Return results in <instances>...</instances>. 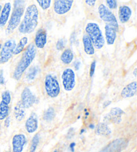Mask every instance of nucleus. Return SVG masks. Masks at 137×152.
<instances>
[{
  "label": "nucleus",
  "mask_w": 137,
  "mask_h": 152,
  "mask_svg": "<svg viewBox=\"0 0 137 152\" xmlns=\"http://www.w3.org/2000/svg\"><path fill=\"white\" fill-rule=\"evenodd\" d=\"M39 12L35 4L29 6L25 12L24 17L18 28L19 32L28 34L34 32L38 24Z\"/></svg>",
  "instance_id": "1"
},
{
  "label": "nucleus",
  "mask_w": 137,
  "mask_h": 152,
  "mask_svg": "<svg viewBox=\"0 0 137 152\" xmlns=\"http://www.w3.org/2000/svg\"><path fill=\"white\" fill-rule=\"evenodd\" d=\"M36 52V48L34 44H31L27 47L26 50L23 52L22 56L18 62L13 74V77L15 80H19L21 79L23 73L30 66L31 63L35 58Z\"/></svg>",
  "instance_id": "2"
},
{
  "label": "nucleus",
  "mask_w": 137,
  "mask_h": 152,
  "mask_svg": "<svg viewBox=\"0 0 137 152\" xmlns=\"http://www.w3.org/2000/svg\"><path fill=\"white\" fill-rule=\"evenodd\" d=\"M25 1H15L14 9L9 20L8 25L6 30V34H10L16 29L21 23V20L24 14L25 10Z\"/></svg>",
  "instance_id": "3"
},
{
  "label": "nucleus",
  "mask_w": 137,
  "mask_h": 152,
  "mask_svg": "<svg viewBox=\"0 0 137 152\" xmlns=\"http://www.w3.org/2000/svg\"><path fill=\"white\" fill-rule=\"evenodd\" d=\"M85 30L94 48L98 50L101 49L104 45L105 40L99 26L96 23H88L86 26Z\"/></svg>",
  "instance_id": "4"
},
{
  "label": "nucleus",
  "mask_w": 137,
  "mask_h": 152,
  "mask_svg": "<svg viewBox=\"0 0 137 152\" xmlns=\"http://www.w3.org/2000/svg\"><path fill=\"white\" fill-rule=\"evenodd\" d=\"M44 86L46 94L52 98H55L59 95L60 86L58 81L52 75H46L44 80Z\"/></svg>",
  "instance_id": "5"
},
{
  "label": "nucleus",
  "mask_w": 137,
  "mask_h": 152,
  "mask_svg": "<svg viewBox=\"0 0 137 152\" xmlns=\"http://www.w3.org/2000/svg\"><path fill=\"white\" fill-rule=\"evenodd\" d=\"M98 14L101 19L107 23V25H110L114 27L117 31L118 30V23L114 14L110 11L104 4H101L98 7Z\"/></svg>",
  "instance_id": "6"
},
{
  "label": "nucleus",
  "mask_w": 137,
  "mask_h": 152,
  "mask_svg": "<svg viewBox=\"0 0 137 152\" xmlns=\"http://www.w3.org/2000/svg\"><path fill=\"white\" fill-rule=\"evenodd\" d=\"M16 46L15 40H8L1 46L0 51V64H5L12 58Z\"/></svg>",
  "instance_id": "7"
},
{
  "label": "nucleus",
  "mask_w": 137,
  "mask_h": 152,
  "mask_svg": "<svg viewBox=\"0 0 137 152\" xmlns=\"http://www.w3.org/2000/svg\"><path fill=\"white\" fill-rule=\"evenodd\" d=\"M62 81L65 91H72L76 86V75L74 70L70 68L66 69L62 74Z\"/></svg>",
  "instance_id": "8"
},
{
  "label": "nucleus",
  "mask_w": 137,
  "mask_h": 152,
  "mask_svg": "<svg viewBox=\"0 0 137 152\" xmlns=\"http://www.w3.org/2000/svg\"><path fill=\"white\" fill-rule=\"evenodd\" d=\"M36 96L31 92L30 88L26 87L21 94V103L25 109H28L32 107L36 103Z\"/></svg>",
  "instance_id": "9"
},
{
  "label": "nucleus",
  "mask_w": 137,
  "mask_h": 152,
  "mask_svg": "<svg viewBox=\"0 0 137 152\" xmlns=\"http://www.w3.org/2000/svg\"><path fill=\"white\" fill-rule=\"evenodd\" d=\"M73 3V0H56L54 4V12L58 15L66 14L70 10Z\"/></svg>",
  "instance_id": "10"
},
{
  "label": "nucleus",
  "mask_w": 137,
  "mask_h": 152,
  "mask_svg": "<svg viewBox=\"0 0 137 152\" xmlns=\"http://www.w3.org/2000/svg\"><path fill=\"white\" fill-rule=\"evenodd\" d=\"M26 143H27V139L25 135L17 134L14 135L12 139L13 152H22Z\"/></svg>",
  "instance_id": "11"
},
{
  "label": "nucleus",
  "mask_w": 137,
  "mask_h": 152,
  "mask_svg": "<svg viewBox=\"0 0 137 152\" xmlns=\"http://www.w3.org/2000/svg\"><path fill=\"white\" fill-rule=\"evenodd\" d=\"M126 146V143L123 140H117L110 143L100 152H120Z\"/></svg>",
  "instance_id": "12"
},
{
  "label": "nucleus",
  "mask_w": 137,
  "mask_h": 152,
  "mask_svg": "<svg viewBox=\"0 0 137 152\" xmlns=\"http://www.w3.org/2000/svg\"><path fill=\"white\" fill-rule=\"evenodd\" d=\"M124 111L118 107L112 108L106 116V120L114 124H120L122 120V116Z\"/></svg>",
  "instance_id": "13"
},
{
  "label": "nucleus",
  "mask_w": 137,
  "mask_h": 152,
  "mask_svg": "<svg viewBox=\"0 0 137 152\" xmlns=\"http://www.w3.org/2000/svg\"><path fill=\"white\" fill-rule=\"evenodd\" d=\"M36 48H44L47 43V32L43 28L39 29L34 38Z\"/></svg>",
  "instance_id": "14"
},
{
  "label": "nucleus",
  "mask_w": 137,
  "mask_h": 152,
  "mask_svg": "<svg viewBox=\"0 0 137 152\" xmlns=\"http://www.w3.org/2000/svg\"><path fill=\"white\" fill-rule=\"evenodd\" d=\"M38 128V117L36 113H31L26 122V129L29 133L36 132Z\"/></svg>",
  "instance_id": "15"
},
{
  "label": "nucleus",
  "mask_w": 137,
  "mask_h": 152,
  "mask_svg": "<svg viewBox=\"0 0 137 152\" xmlns=\"http://www.w3.org/2000/svg\"><path fill=\"white\" fill-rule=\"evenodd\" d=\"M12 10V4L9 2L5 4L0 13V28H3L6 25L9 20Z\"/></svg>",
  "instance_id": "16"
},
{
  "label": "nucleus",
  "mask_w": 137,
  "mask_h": 152,
  "mask_svg": "<svg viewBox=\"0 0 137 152\" xmlns=\"http://www.w3.org/2000/svg\"><path fill=\"white\" fill-rule=\"evenodd\" d=\"M105 29V36L108 45H112L115 42L117 38V30L110 25H106L104 27Z\"/></svg>",
  "instance_id": "17"
},
{
  "label": "nucleus",
  "mask_w": 137,
  "mask_h": 152,
  "mask_svg": "<svg viewBox=\"0 0 137 152\" xmlns=\"http://www.w3.org/2000/svg\"><path fill=\"white\" fill-rule=\"evenodd\" d=\"M136 93V82L129 83L128 85L123 88L121 91V96L124 99L133 97Z\"/></svg>",
  "instance_id": "18"
},
{
  "label": "nucleus",
  "mask_w": 137,
  "mask_h": 152,
  "mask_svg": "<svg viewBox=\"0 0 137 152\" xmlns=\"http://www.w3.org/2000/svg\"><path fill=\"white\" fill-rule=\"evenodd\" d=\"M132 15V10L127 6H121L118 10V18L121 23H125L130 20Z\"/></svg>",
  "instance_id": "19"
},
{
  "label": "nucleus",
  "mask_w": 137,
  "mask_h": 152,
  "mask_svg": "<svg viewBox=\"0 0 137 152\" xmlns=\"http://www.w3.org/2000/svg\"><path fill=\"white\" fill-rule=\"evenodd\" d=\"M82 42L84 52L88 55H93L94 54V47L88 36L86 34L83 36Z\"/></svg>",
  "instance_id": "20"
},
{
  "label": "nucleus",
  "mask_w": 137,
  "mask_h": 152,
  "mask_svg": "<svg viewBox=\"0 0 137 152\" xmlns=\"http://www.w3.org/2000/svg\"><path fill=\"white\" fill-rule=\"evenodd\" d=\"M14 116L18 121H22L26 116V111L25 108L23 107V105L21 103V102L17 103L16 105L15 106L14 111Z\"/></svg>",
  "instance_id": "21"
},
{
  "label": "nucleus",
  "mask_w": 137,
  "mask_h": 152,
  "mask_svg": "<svg viewBox=\"0 0 137 152\" xmlns=\"http://www.w3.org/2000/svg\"><path fill=\"white\" fill-rule=\"evenodd\" d=\"M74 58V54L70 49H66L61 54V61L64 64H69L72 62Z\"/></svg>",
  "instance_id": "22"
},
{
  "label": "nucleus",
  "mask_w": 137,
  "mask_h": 152,
  "mask_svg": "<svg viewBox=\"0 0 137 152\" xmlns=\"http://www.w3.org/2000/svg\"><path fill=\"white\" fill-rule=\"evenodd\" d=\"M96 133L99 135L108 136L111 133V129L107 124L104 123H101L96 127Z\"/></svg>",
  "instance_id": "23"
},
{
  "label": "nucleus",
  "mask_w": 137,
  "mask_h": 152,
  "mask_svg": "<svg viewBox=\"0 0 137 152\" xmlns=\"http://www.w3.org/2000/svg\"><path fill=\"white\" fill-rule=\"evenodd\" d=\"M10 103L1 101L0 103V120H4L8 117Z\"/></svg>",
  "instance_id": "24"
},
{
  "label": "nucleus",
  "mask_w": 137,
  "mask_h": 152,
  "mask_svg": "<svg viewBox=\"0 0 137 152\" xmlns=\"http://www.w3.org/2000/svg\"><path fill=\"white\" fill-rule=\"evenodd\" d=\"M28 38L26 37V36L23 37L20 40L19 43L16 44V46H15V50L14 51V54H15V55L19 54L21 53V52H23V50H24V48H25V47L28 44Z\"/></svg>",
  "instance_id": "25"
},
{
  "label": "nucleus",
  "mask_w": 137,
  "mask_h": 152,
  "mask_svg": "<svg viewBox=\"0 0 137 152\" xmlns=\"http://www.w3.org/2000/svg\"><path fill=\"white\" fill-rule=\"evenodd\" d=\"M39 69L38 66H33L28 70L26 75V79L28 81H32L38 75Z\"/></svg>",
  "instance_id": "26"
},
{
  "label": "nucleus",
  "mask_w": 137,
  "mask_h": 152,
  "mask_svg": "<svg viewBox=\"0 0 137 152\" xmlns=\"http://www.w3.org/2000/svg\"><path fill=\"white\" fill-rule=\"evenodd\" d=\"M56 116V113L53 107H50L46 111L44 112L43 119L46 121H51L54 119Z\"/></svg>",
  "instance_id": "27"
},
{
  "label": "nucleus",
  "mask_w": 137,
  "mask_h": 152,
  "mask_svg": "<svg viewBox=\"0 0 137 152\" xmlns=\"http://www.w3.org/2000/svg\"><path fill=\"white\" fill-rule=\"evenodd\" d=\"M39 135L36 134V135L34 136L32 141H31L30 152H36V149L38 148V145L39 144Z\"/></svg>",
  "instance_id": "28"
},
{
  "label": "nucleus",
  "mask_w": 137,
  "mask_h": 152,
  "mask_svg": "<svg viewBox=\"0 0 137 152\" xmlns=\"http://www.w3.org/2000/svg\"><path fill=\"white\" fill-rule=\"evenodd\" d=\"M39 6L43 10H48L51 6L52 1L51 0H38L37 1Z\"/></svg>",
  "instance_id": "29"
},
{
  "label": "nucleus",
  "mask_w": 137,
  "mask_h": 152,
  "mask_svg": "<svg viewBox=\"0 0 137 152\" xmlns=\"http://www.w3.org/2000/svg\"><path fill=\"white\" fill-rule=\"evenodd\" d=\"M1 101L7 102V103H10L12 101V96H11V93L9 91H6L2 93L1 95Z\"/></svg>",
  "instance_id": "30"
},
{
  "label": "nucleus",
  "mask_w": 137,
  "mask_h": 152,
  "mask_svg": "<svg viewBox=\"0 0 137 152\" xmlns=\"http://www.w3.org/2000/svg\"><path fill=\"white\" fill-rule=\"evenodd\" d=\"M106 3L108 6V8L109 10H115L117 9L118 6L117 1H115V0H107L106 1Z\"/></svg>",
  "instance_id": "31"
},
{
  "label": "nucleus",
  "mask_w": 137,
  "mask_h": 152,
  "mask_svg": "<svg viewBox=\"0 0 137 152\" xmlns=\"http://www.w3.org/2000/svg\"><path fill=\"white\" fill-rule=\"evenodd\" d=\"M65 46V42L64 39H60L56 43V49L58 50H62V49L64 48Z\"/></svg>",
  "instance_id": "32"
},
{
  "label": "nucleus",
  "mask_w": 137,
  "mask_h": 152,
  "mask_svg": "<svg viewBox=\"0 0 137 152\" xmlns=\"http://www.w3.org/2000/svg\"><path fill=\"white\" fill-rule=\"evenodd\" d=\"M95 69H96V61H93L92 62L91 66H90V77H93L94 72H95Z\"/></svg>",
  "instance_id": "33"
},
{
  "label": "nucleus",
  "mask_w": 137,
  "mask_h": 152,
  "mask_svg": "<svg viewBox=\"0 0 137 152\" xmlns=\"http://www.w3.org/2000/svg\"><path fill=\"white\" fill-rule=\"evenodd\" d=\"M4 84H5V78L4 77L3 70H1V72H0V85H3Z\"/></svg>",
  "instance_id": "34"
},
{
  "label": "nucleus",
  "mask_w": 137,
  "mask_h": 152,
  "mask_svg": "<svg viewBox=\"0 0 137 152\" xmlns=\"http://www.w3.org/2000/svg\"><path fill=\"white\" fill-rule=\"evenodd\" d=\"M85 2L86 4H88L90 6H94L96 4L95 0H86Z\"/></svg>",
  "instance_id": "35"
},
{
  "label": "nucleus",
  "mask_w": 137,
  "mask_h": 152,
  "mask_svg": "<svg viewBox=\"0 0 137 152\" xmlns=\"http://www.w3.org/2000/svg\"><path fill=\"white\" fill-rule=\"evenodd\" d=\"M74 66L75 69L76 70H78L79 69H80V62L76 60V61L74 62Z\"/></svg>",
  "instance_id": "36"
},
{
  "label": "nucleus",
  "mask_w": 137,
  "mask_h": 152,
  "mask_svg": "<svg viewBox=\"0 0 137 152\" xmlns=\"http://www.w3.org/2000/svg\"><path fill=\"white\" fill-rule=\"evenodd\" d=\"M9 123H10V118L9 117H7L6 118V121H5V126L6 127H8L9 126Z\"/></svg>",
  "instance_id": "37"
},
{
  "label": "nucleus",
  "mask_w": 137,
  "mask_h": 152,
  "mask_svg": "<svg viewBox=\"0 0 137 152\" xmlns=\"http://www.w3.org/2000/svg\"><path fill=\"white\" fill-rule=\"evenodd\" d=\"M110 103H111V101H106V102H105V103H104V107H107V106H109Z\"/></svg>",
  "instance_id": "38"
},
{
  "label": "nucleus",
  "mask_w": 137,
  "mask_h": 152,
  "mask_svg": "<svg viewBox=\"0 0 137 152\" xmlns=\"http://www.w3.org/2000/svg\"><path fill=\"white\" fill-rule=\"evenodd\" d=\"M136 69H134V73H133V74H134V77H136Z\"/></svg>",
  "instance_id": "39"
},
{
  "label": "nucleus",
  "mask_w": 137,
  "mask_h": 152,
  "mask_svg": "<svg viewBox=\"0 0 137 152\" xmlns=\"http://www.w3.org/2000/svg\"><path fill=\"white\" fill-rule=\"evenodd\" d=\"M1 9H2V6L0 5V13H1Z\"/></svg>",
  "instance_id": "40"
},
{
  "label": "nucleus",
  "mask_w": 137,
  "mask_h": 152,
  "mask_svg": "<svg viewBox=\"0 0 137 152\" xmlns=\"http://www.w3.org/2000/svg\"><path fill=\"white\" fill-rule=\"evenodd\" d=\"M1 46H2V44H0V51H1Z\"/></svg>",
  "instance_id": "41"
}]
</instances>
